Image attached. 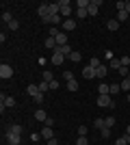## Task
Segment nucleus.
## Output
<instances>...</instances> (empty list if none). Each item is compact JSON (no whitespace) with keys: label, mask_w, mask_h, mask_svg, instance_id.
I'll use <instances>...</instances> for the list:
<instances>
[{"label":"nucleus","mask_w":130,"mask_h":145,"mask_svg":"<svg viewBox=\"0 0 130 145\" xmlns=\"http://www.w3.org/2000/svg\"><path fill=\"white\" fill-rule=\"evenodd\" d=\"M56 43H59V46H67V35H65V33H59V35H56Z\"/></svg>","instance_id":"20"},{"label":"nucleus","mask_w":130,"mask_h":145,"mask_svg":"<svg viewBox=\"0 0 130 145\" xmlns=\"http://www.w3.org/2000/svg\"><path fill=\"white\" fill-rule=\"evenodd\" d=\"M35 119H37V121H43V123H46V119H48L46 110H41V108H39V110H35Z\"/></svg>","instance_id":"18"},{"label":"nucleus","mask_w":130,"mask_h":145,"mask_svg":"<svg viewBox=\"0 0 130 145\" xmlns=\"http://www.w3.org/2000/svg\"><path fill=\"white\" fill-rule=\"evenodd\" d=\"M2 22H5V24H11V22H13V15L9 11H2Z\"/></svg>","instance_id":"25"},{"label":"nucleus","mask_w":130,"mask_h":145,"mask_svg":"<svg viewBox=\"0 0 130 145\" xmlns=\"http://www.w3.org/2000/svg\"><path fill=\"white\" fill-rule=\"evenodd\" d=\"M126 11H128V15H130V2H126Z\"/></svg>","instance_id":"48"},{"label":"nucleus","mask_w":130,"mask_h":145,"mask_svg":"<svg viewBox=\"0 0 130 145\" xmlns=\"http://www.w3.org/2000/svg\"><path fill=\"white\" fill-rule=\"evenodd\" d=\"M126 97H128V102H130V93H126Z\"/></svg>","instance_id":"51"},{"label":"nucleus","mask_w":130,"mask_h":145,"mask_svg":"<svg viewBox=\"0 0 130 145\" xmlns=\"http://www.w3.org/2000/svg\"><path fill=\"white\" fill-rule=\"evenodd\" d=\"M122 24V22H126V20H130V15H128V11H117V18H115Z\"/></svg>","instance_id":"19"},{"label":"nucleus","mask_w":130,"mask_h":145,"mask_svg":"<svg viewBox=\"0 0 130 145\" xmlns=\"http://www.w3.org/2000/svg\"><path fill=\"white\" fill-rule=\"evenodd\" d=\"M0 104H5V108H13L15 106V97H11V95H0Z\"/></svg>","instance_id":"5"},{"label":"nucleus","mask_w":130,"mask_h":145,"mask_svg":"<svg viewBox=\"0 0 130 145\" xmlns=\"http://www.w3.org/2000/svg\"><path fill=\"white\" fill-rule=\"evenodd\" d=\"M106 28H108V30H117L119 22H117V20H106Z\"/></svg>","instance_id":"21"},{"label":"nucleus","mask_w":130,"mask_h":145,"mask_svg":"<svg viewBox=\"0 0 130 145\" xmlns=\"http://www.w3.org/2000/svg\"><path fill=\"white\" fill-rule=\"evenodd\" d=\"M119 61H122V67H128L130 65V59H128V56H122Z\"/></svg>","instance_id":"41"},{"label":"nucleus","mask_w":130,"mask_h":145,"mask_svg":"<svg viewBox=\"0 0 130 145\" xmlns=\"http://www.w3.org/2000/svg\"><path fill=\"white\" fill-rule=\"evenodd\" d=\"M43 22H48V24H63V20H61V13H59V15H50L48 20H43Z\"/></svg>","instance_id":"16"},{"label":"nucleus","mask_w":130,"mask_h":145,"mask_svg":"<svg viewBox=\"0 0 130 145\" xmlns=\"http://www.w3.org/2000/svg\"><path fill=\"white\" fill-rule=\"evenodd\" d=\"M50 61H52V65H63V61H65V56H63L61 52H54Z\"/></svg>","instance_id":"12"},{"label":"nucleus","mask_w":130,"mask_h":145,"mask_svg":"<svg viewBox=\"0 0 130 145\" xmlns=\"http://www.w3.org/2000/svg\"><path fill=\"white\" fill-rule=\"evenodd\" d=\"M98 106H102V108H115V102H113L111 95H98Z\"/></svg>","instance_id":"1"},{"label":"nucleus","mask_w":130,"mask_h":145,"mask_svg":"<svg viewBox=\"0 0 130 145\" xmlns=\"http://www.w3.org/2000/svg\"><path fill=\"white\" fill-rule=\"evenodd\" d=\"M7 132H9V134H20V137H22V126H18V123H11V126L7 128Z\"/></svg>","instance_id":"14"},{"label":"nucleus","mask_w":130,"mask_h":145,"mask_svg":"<svg viewBox=\"0 0 130 145\" xmlns=\"http://www.w3.org/2000/svg\"><path fill=\"white\" fill-rule=\"evenodd\" d=\"M115 121H117L115 117H113V115H108V117L104 119V123H106V128H113V126H115Z\"/></svg>","instance_id":"27"},{"label":"nucleus","mask_w":130,"mask_h":145,"mask_svg":"<svg viewBox=\"0 0 130 145\" xmlns=\"http://www.w3.org/2000/svg\"><path fill=\"white\" fill-rule=\"evenodd\" d=\"M67 59H69V61H74V63H78V61L82 59V54H80V52H72V54H69Z\"/></svg>","instance_id":"28"},{"label":"nucleus","mask_w":130,"mask_h":145,"mask_svg":"<svg viewBox=\"0 0 130 145\" xmlns=\"http://www.w3.org/2000/svg\"><path fill=\"white\" fill-rule=\"evenodd\" d=\"M87 132H89L87 126H78V137H87Z\"/></svg>","instance_id":"34"},{"label":"nucleus","mask_w":130,"mask_h":145,"mask_svg":"<svg viewBox=\"0 0 130 145\" xmlns=\"http://www.w3.org/2000/svg\"><path fill=\"white\" fill-rule=\"evenodd\" d=\"M48 145H59V141H56V139H50V141H48Z\"/></svg>","instance_id":"47"},{"label":"nucleus","mask_w":130,"mask_h":145,"mask_svg":"<svg viewBox=\"0 0 130 145\" xmlns=\"http://www.w3.org/2000/svg\"><path fill=\"white\" fill-rule=\"evenodd\" d=\"M128 67H122V69H119V76H124V78H128Z\"/></svg>","instance_id":"43"},{"label":"nucleus","mask_w":130,"mask_h":145,"mask_svg":"<svg viewBox=\"0 0 130 145\" xmlns=\"http://www.w3.org/2000/svg\"><path fill=\"white\" fill-rule=\"evenodd\" d=\"M76 15H78V18H87V15H89V9H76Z\"/></svg>","instance_id":"29"},{"label":"nucleus","mask_w":130,"mask_h":145,"mask_svg":"<svg viewBox=\"0 0 130 145\" xmlns=\"http://www.w3.org/2000/svg\"><path fill=\"white\" fill-rule=\"evenodd\" d=\"M46 126L52 128V126H54V119H52V117H48V119H46Z\"/></svg>","instance_id":"44"},{"label":"nucleus","mask_w":130,"mask_h":145,"mask_svg":"<svg viewBox=\"0 0 130 145\" xmlns=\"http://www.w3.org/2000/svg\"><path fill=\"white\" fill-rule=\"evenodd\" d=\"M63 80H67V82H69V80H74V74H72V72H63Z\"/></svg>","instance_id":"39"},{"label":"nucleus","mask_w":130,"mask_h":145,"mask_svg":"<svg viewBox=\"0 0 130 145\" xmlns=\"http://www.w3.org/2000/svg\"><path fill=\"white\" fill-rule=\"evenodd\" d=\"M48 13H50V15H59V13H61V9H59V2L50 5V7H48Z\"/></svg>","instance_id":"22"},{"label":"nucleus","mask_w":130,"mask_h":145,"mask_svg":"<svg viewBox=\"0 0 130 145\" xmlns=\"http://www.w3.org/2000/svg\"><path fill=\"white\" fill-rule=\"evenodd\" d=\"M95 74H98V78H104L106 74H108V67H106V65H100L98 69H95Z\"/></svg>","instance_id":"23"},{"label":"nucleus","mask_w":130,"mask_h":145,"mask_svg":"<svg viewBox=\"0 0 130 145\" xmlns=\"http://www.w3.org/2000/svg\"><path fill=\"white\" fill-rule=\"evenodd\" d=\"M102 7V0H89V15H98V9Z\"/></svg>","instance_id":"4"},{"label":"nucleus","mask_w":130,"mask_h":145,"mask_svg":"<svg viewBox=\"0 0 130 145\" xmlns=\"http://www.w3.org/2000/svg\"><path fill=\"white\" fill-rule=\"evenodd\" d=\"M119 91H122V85L113 82V85H111V95H113V93H119Z\"/></svg>","instance_id":"35"},{"label":"nucleus","mask_w":130,"mask_h":145,"mask_svg":"<svg viewBox=\"0 0 130 145\" xmlns=\"http://www.w3.org/2000/svg\"><path fill=\"white\" fill-rule=\"evenodd\" d=\"M7 143L9 145H20L22 143V137H20V134H9L7 132Z\"/></svg>","instance_id":"8"},{"label":"nucleus","mask_w":130,"mask_h":145,"mask_svg":"<svg viewBox=\"0 0 130 145\" xmlns=\"http://www.w3.org/2000/svg\"><path fill=\"white\" fill-rule=\"evenodd\" d=\"M89 65H91L93 69H98V67L102 65V63H100V59H95V56H93V59H91V63H89Z\"/></svg>","instance_id":"37"},{"label":"nucleus","mask_w":130,"mask_h":145,"mask_svg":"<svg viewBox=\"0 0 130 145\" xmlns=\"http://www.w3.org/2000/svg\"><path fill=\"white\" fill-rule=\"evenodd\" d=\"M54 52H61L63 56H69L72 52H74V50L69 48V43H67V46H56V50H54Z\"/></svg>","instance_id":"11"},{"label":"nucleus","mask_w":130,"mask_h":145,"mask_svg":"<svg viewBox=\"0 0 130 145\" xmlns=\"http://www.w3.org/2000/svg\"><path fill=\"white\" fill-rule=\"evenodd\" d=\"M13 76V67L9 65V63H2V65H0V78L2 80H9Z\"/></svg>","instance_id":"2"},{"label":"nucleus","mask_w":130,"mask_h":145,"mask_svg":"<svg viewBox=\"0 0 130 145\" xmlns=\"http://www.w3.org/2000/svg\"><path fill=\"white\" fill-rule=\"evenodd\" d=\"M41 139H46V141H50V139H54V130H52V128H43L41 130Z\"/></svg>","instance_id":"10"},{"label":"nucleus","mask_w":130,"mask_h":145,"mask_svg":"<svg viewBox=\"0 0 130 145\" xmlns=\"http://www.w3.org/2000/svg\"><path fill=\"white\" fill-rule=\"evenodd\" d=\"M61 26H63V30H65V33H69V30H74V28H76V22H74V20H65Z\"/></svg>","instance_id":"15"},{"label":"nucleus","mask_w":130,"mask_h":145,"mask_svg":"<svg viewBox=\"0 0 130 145\" xmlns=\"http://www.w3.org/2000/svg\"><path fill=\"white\" fill-rule=\"evenodd\" d=\"M104 59H108V61H113V52H111V50H106V52H104Z\"/></svg>","instance_id":"45"},{"label":"nucleus","mask_w":130,"mask_h":145,"mask_svg":"<svg viewBox=\"0 0 130 145\" xmlns=\"http://www.w3.org/2000/svg\"><path fill=\"white\" fill-rule=\"evenodd\" d=\"M33 100H35L37 104H41V102H43V93H39V95H37V97H33Z\"/></svg>","instance_id":"46"},{"label":"nucleus","mask_w":130,"mask_h":145,"mask_svg":"<svg viewBox=\"0 0 130 145\" xmlns=\"http://www.w3.org/2000/svg\"><path fill=\"white\" fill-rule=\"evenodd\" d=\"M67 89L72 91V93H74V91H78V82H76V80H69V82H67Z\"/></svg>","instance_id":"31"},{"label":"nucleus","mask_w":130,"mask_h":145,"mask_svg":"<svg viewBox=\"0 0 130 145\" xmlns=\"http://www.w3.org/2000/svg\"><path fill=\"white\" fill-rule=\"evenodd\" d=\"M76 145H89V139H87V137H78Z\"/></svg>","instance_id":"38"},{"label":"nucleus","mask_w":130,"mask_h":145,"mask_svg":"<svg viewBox=\"0 0 130 145\" xmlns=\"http://www.w3.org/2000/svg\"><path fill=\"white\" fill-rule=\"evenodd\" d=\"M126 134H130V126H126Z\"/></svg>","instance_id":"49"},{"label":"nucleus","mask_w":130,"mask_h":145,"mask_svg":"<svg viewBox=\"0 0 130 145\" xmlns=\"http://www.w3.org/2000/svg\"><path fill=\"white\" fill-rule=\"evenodd\" d=\"M59 9H61V18L63 15L67 18L69 13H72V2L69 0H59Z\"/></svg>","instance_id":"3"},{"label":"nucleus","mask_w":130,"mask_h":145,"mask_svg":"<svg viewBox=\"0 0 130 145\" xmlns=\"http://www.w3.org/2000/svg\"><path fill=\"white\" fill-rule=\"evenodd\" d=\"M82 76H85L87 80H91V78H98V74H95V69H93L91 65H87V67H82Z\"/></svg>","instance_id":"7"},{"label":"nucleus","mask_w":130,"mask_h":145,"mask_svg":"<svg viewBox=\"0 0 130 145\" xmlns=\"http://www.w3.org/2000/svg\"><path fill=\"white\" fill-rule=\"evenodd\" d=\"M26 93H28L31 97H37L41 91H39V87H37V85H28V87H26Z\"/></svg>","instance_id":"13"},{"label":"nucleus","mask_w":130,"mask_h":145,"mask_svg":"<svg viewBox=\"0 0 130 145\" xmlns=\"http://www.w3.org/2000/svg\"><path fill=\"white\" fill-rule=\"evenodd\" d=\"M115 9H117V11H126V2H124V0L115 2Z\"/></svg>","instance_id":"36"},{"label":"nucleus","mask_w":130,"mask_h":145,"mask_svg":"<svg viewBox=\"0 0 130 145\" xmlns=\"http://www.w3.org/2000/svg\"><path fill=\"white\" fill-rule=\"evenodd\" d=\"M7 26H9L11 30H18V28H20V22H18V20H13L11 24H7Z\"/></svg>","instance_id":"40"},{"label":"nucleus","mask_w":130,"mask_h":145,"mask_svg":"<svg viewBox=\"0 0 130 145\" xmlns=\"http://www.w3.org/2000/svg\"><path fill=\"white\" fill-rule=\"evenodd\" d=\"M41 80H46V82H52V80H54V76H52V72H48V69H46V72L41 74Z\"/></svg>","instance_id":"26"},{"label":"nucleus","mask_w":130,"mask_h":145,"mask_svg":"<svg viewBox=\"0 0 130 145\" xmlns=\"http://www.w3.org/2000/svg\"><path fill=\"white\" fill-rule=\"evenodd\" d=\"M119 85H122V91H124V93H130V78H124Z\"/></svg>","instance_id":"24"},{"label":"nucleus","mask_w":130,"mask_h":145,"mask_svg":"<svg viewBox=\"0 0 130 145\" xmlns=\"http://www.w3.org/2000/svg\"><path fill=\"white\" fill-rule=\"evenodd\" d=\"M108 67H111V69H115V72H119V69H122V61H119V59L108 61Z\"/></svg>","instance_id":"17"},{"label":"nucleus","mask_w":130,"mask_h":145,"mask_svg":"<svg viewBox=\"0 0 130 145\" xmlns=\"http://www.w3.org/2000/svg\"><path fill=\"white\" fill-rule=\"evenodd\" d=\"M100 137H102V139H108V137H111V128H102V130H100Z\"/></svg>","instance_id":"33"},{"label":"nucleus","mask_w":130,"mask_h":145,"mask_svg":"<svg viewBox=\"0 0 130 145\" xmlns=\"http://www.w3.org/2000/svg\"><path fill=\"white\" fill-rule=\"evenodd\" d=\"M126 141H128V145H130V134H126Z\"/></svg>","instance_id":"50"},{"label":"nucleus","mask_w":130,"mask_h":145,"mask_svg":"<svg viewBox=\"0 0 130 145\" xmlns=\"http://www.w3.org/2000/svg\"><path fill=\"white\" fill-rule=\"evenodd\" d=\"M48 2H41V5H39L37 7V13H39V18H41V20H48L50 18V13H48Z\"/></svg>","instance_id":"6"},{"label":"nucleus","mask_w":130,"mask_h":145,"mask_svg":"<svg viewBox=\"0 0 130 145\" xmlns=\"http://www.w3.org/2000/svg\"><path fill=\"white\" fill-rule=\"evenodd\" d=\"M50 89V82H46V80H41V82H39V91H41V93H46V91Z\"/></svg>","instance_id":"32"},{"label":"nucleus","mask_w":130,"mask_h":145,"mask_svg":"<svg viewBox=\"0 0 130 145\" xmlns=\"http://www.w3.org/2000/svg\"><path fill=\"white\" fill-rule=\"evenodd\" d=\"M93 126H95V128H100V130H102V128H106V123H104V119H102V117H98V119L93 121Z\"/></svg>","instance_id":"30"},{"label":"nucleus","mask_w":130,"mask_h":145,"mask_svg":"<svg viewBox=\"0 0 130 145\" xmlns=\"http://www.w3.org/2000/svg\"><path fill=\"white\" fill-rule=\"evenodd\" d=\"M43 46H46V48H50V50H56V46H59V43H56V37H46V41H43Z\"/></svg>","instance_id":"9"},{"label":"nucleus","mask_w":130,"mask_h":145,"mask_svg":"<svg viewBox=\"0 0 130 145\" xmlns=\"http://www.w3.org/2000/svg\"><path fill=\"white\" fill-rule=\"evenodd\" d=\"M115 145H128V141H126V137H119V139L115 141Z\"/></svg>","instance_id":"42"}]
</instances>
